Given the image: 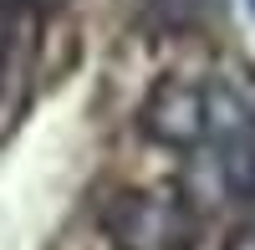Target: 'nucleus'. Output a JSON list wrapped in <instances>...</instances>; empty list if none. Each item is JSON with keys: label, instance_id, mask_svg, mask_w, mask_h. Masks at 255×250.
Wrapping results in <instances>:
<instances>
[{"label": "nucleus", "instance_id": "obj_1", "mask_svg": "<svg viewBox=\"0 0 255 250\" xmlns=\"http://www.w3.org/2000/svg\"><path fill=\"white\" fill-rule=\"evenodd\" d=\"M102 230L118 250H189L199 235L194 215L163 194H118L102 210Z\"/></svg>", "mask_w": 255, "mask_h": 250}, {"label": "nucleus", "instance_id": "obj_2", "mask_svg": "<svg viewBox=\"0 0 255 250\" xmlns=\"http://www.w3.org/2000/svg\"><path fill=\"white\" fill-rule=\"evenodd\" d=\"M138 123L163 148H194V143L209 138V92L189 87V82H158L148 92Z\"/></svg>", "mask_w": 255, "mask_h": 250}, {"label": "nucleus", "instance_id": "obj_3", "mask_svg": "<svg viewBox=\"0 0 255 250\" xmlns=\"http://www.w3.org/2000/svg\"><path fill=\"white\" fill-rule=\"evenodd\" d=\"M26 5H36V10H56V5H67V0H26Z\"/></svg>", "mask_w": 255, "mask_h": 250}, {"label": "nucleus", "instance_id": "obj_4", "mask_svg": "<svg viewBox=\"0 0 255 250\" xmlns=\"http://www.w3.org/2000/svg\"><path fill=\"white\" fill-rule=\"evenodd\" d=\"M0 5H5V10H10V5H15V0H0Z\"/></svg>", "mask_w": 255, "mask_h": 250}]
</instances>
